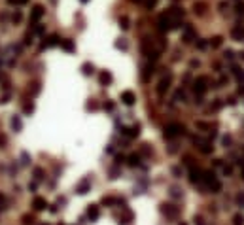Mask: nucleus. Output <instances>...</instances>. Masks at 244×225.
Returning <instances> with one entry per match:
<instances>
[{
  "mask_svg": "<svg viewBox=\"0 0 244 225\" xmlns=\"http://www.w3.org/2000/svg\"><path fill=\"white\" fill-rule=\"evenodd\" d=\"M184 134V127L180 125V123H170V125H167L165 129V138H176V136Z\"/></svg>",
  "mask_w": 244,
  "mask_h": 225,
  "instance_id": "obj_1",
  "label": "nucleus"
},
{
  "mask_svg": "<svg viewBox=\"0 0 244 225\" xmlns=\"http://www.w3.org/2000/svg\"><path fill=\"white\" fill-rule=\"evenodd\" d=\"M44 13H46V10H44V6H42V4H36L32 10H30V29H32L36 23H38L40 19L44 17Z\"/></svg>",
  "mask_w": 244,
  "mask_h": 225,
  "instance_id": "obj_2",
  "label": "nucleus"
},
{
  "mask_svg": "<svg viewBox=\"0 0 244 225\" xmlns=\"http://www.w3.org/2000/svg\"><path fill=\"white\" fill-rule=\"evenodd\" d=\"M206 83H208V79L205 78V76H201V78H197V82H195V95H199V96H203L206 93V89H208V85H206Z\"/></svg>",
  "mask_w": 244,
  "mask_h": 225,
  "instance_id": "obj_3",
  "label": "nucleus"
},
{
  "mask_svg": "<svg viewBox=\"0 0 244 225\" xmlns=\"http://www.w3.org/2000/svg\"><path fill=\"white\" fill-rule=\"evenodd\" d=\"M170 79H172V78H170V74H169V76H165V78L159 82V85H157V93H159V95H165L167 91H169V87H170Z\"/></svg>",
  "mask_w": 244,
  "mask_h": 225,
  "instance_id": "obj_4",
  "label": "nucleus"
},
{
  "mask_svg": "<svg viewBox=\"0 0 244 225\" xmlns=\"http://www.w3.org/2000/svg\"><path fill=\"white\" fill-rule=\"evenodd\" d=\"M169 29H172V21L167 13H163L159 17V30H169Z\"/></svg>",
  "mask_w": 244,
  "mask_h": 225,
  "instance_id": "obj_5",
  "label": "nucleus"
},
{
  "mask_svg": "<svg viewBox=\"0 0 244 225\" xmlns=\"http://www.w3.org/2000/svg\"><path fill=\"white\" fill-rule=\"evenodd\" d=\"M121 132H123V134H125V136H129V138H136V136H138V132H140V127L138 125H133V127H121Z\"/></svg>",
  "mask_w": 244,
  "mask_h": 225,
  "instance_id": "obj_6",
  "label": "nucleus"
},
{
  "mask_svg": "<svg viewBox=\"0 0 244 225\" xmlns=\"http://www.w3.org/2000/svg\"><path fill=\"white\" fill-rule=\"evenodd\" d=\"M121 100L127 104V106H133V104L136 102V96H134L133 91H123V93H121Z\"/></svg>",
  "mask_w": 244,
  "mask_h": 225,
  "instance_id": "obj_7",
  "label": "nucleus"
},
{
  "mask_svg": "<svg viewBox=\"0 0 244 225\" xmlns=\"http://www.w3.org/2000/svg\"><path fill=\"white\" fill-rule=\"evenodd\" d=\"M89 187H91V180H89V178H83L82 182L78 184V187H76V191H78L79 195H85V193L89 191Z\"/></svg>",
  "mask_w": 244,
  "mask_h": 225,
  "instance_id": "obj_8",
  "label": "nucleus"
},
{
  "mask_svg": "<svg viewBox=\"0 0 244 225\" xmlns=\"http://www.w3.org/2000/svg\"><path fill=\"white\" fill-rule=\"evenodd\" d=\"M163 212H165L167 216H170V218H176V216H178V208H176L174 204H163Z\"/></svg>",
  "mask_w": 244,
  "mask_h": 225,
  "instance_id": "obj_9",
  "label": "nucleus"
},
{
  "mask_svg": "<svg viewBox=\"0 0 244 225\" xmlns=\"http://www.w3.org/2000/svg\"><path fill=\"white\" fill-rule=\"evenodd\" d=\"M61 46H63V49L65 51H68V53H74L76 51V46H74V42H72V40H61Z\"/></svg>",
  "mask_w": 244,
  "mask_h": 225,
  "instance_id": "obj_10",
  "label": "nucleus"
},
{
  "mask_svg": "<svg viewBox=\"0 0 244 225\" xmlns=\"http://www.w3.org/2000/svg\"><path fill=\"white\" fill-rule=\"evenodd\" d=\"M32 206L36 208V210H46L47 202H46V199H42V197H36L34 202H32Z\"/></svg>",
  "mask_w": 244,
  "mask_h": 225,
  "instance_id": "obj_11",
  "label": "nucleus"
},
{
  "mask_svg": "<svg viewBox=\"0 0 244 225\" xmlns=\"http://www.w3.org/2000/svg\"><path fill=\"white\" fill-rule=\"evenodd\" d=\"M193 36H195V32H193L191 27H186V29H184V42L186 44H189L191 40H193Z\"/></svg>",
  "mask_w": 244,
  "mask_h": 225,
  "instance_id": "obj_12",
  "label": "nucleus"
},
{
  "mask_svg": "<svg viewBox=\"0 0 244 225\" xmlns=\"http://www.w3.org/2000/svg\"><path fill=\"white\" fill-rule=\"evenodd\" d=\"M231 36H233V40H242L244 38V29L242 27H235V29L231 30Z\"/></svg>",
  "mask_w": 244,
  "mask_h": 225,
  "instance_id": "obj_13",
  "label": "nucleus"
},
{
  "mask_svg": "<svg viewBox=\"0 0 244 225\" xmlns=\"http://www.w3.org/2000/svg\"><path fill=\"white\" fill-rule=\"evenodd\" d=\"M87 216H89L91 219H98V206H97V204H91V206H89Z\"/></svg>",
  "mask_w": 244,
  "mask_h": 225,
  "instance_id": "obj_14",
  "label": "nucleus"
},
{
  "mask_svg": "<svg viewBox=\"0 0 244 225\" xmlns=\"http://www.w3.org/2000/svg\"><path fill=\"white\" fill-rule=\"evenodd\" d=\"M153 74V66H150V64H148L146 68H144V74H142V79L144 82H150V76Z\"/></svg>",
  "mask_w": 244,
  "mask_h": 225,
  "instance_id": "obj_15",
  "label": "nucleus"
},
{
  "mask_svg": "<svg viewBox=\"0 0 244 225\" xmlns=\"http://www.w3.org/2000/svg\"><path fill=\"white\" fill-rule=\"evenodd\" d=\"M129 165H131V167H136V165H140V155H138V153H131V155H129Z\"/></svg>",
  "mask_w": 244,
  "mask_h": 225,
  "instance_id": "obj_16",
  "label": "nucleus"
},
{
  "mask_svg": "<svg viewBox=\"0 0 244 225\" xmlns=\"http://www.w3.org/2000/svg\"><path fill=\"white\" fill-rule=\"evenodd\" d=\"M57 44H59V36L53 34V36H49V38H47V42L44 44L42 47H46V46H57Z\"/></svg>",
  "mask_w": 244,
  "mask_h": 225,
  "instance_id": "obj_17",
  "label": "nucleus"
},
{
  "mask_svg": "<svg viewBox=\"0 0 244 225\" xmlns=\"http://www.w3.org/2000/svg\"><path fill=\"white\" fill-rule=\"evenodd\" d=\"M208 187H210V189H212V191H214V193H218V191H221V184H219V182H218V180H214V182H210V184H208Z\"/></svg>",
  "mask_w": 244,
  "mask_h": 225,
  "instance_id": "obj_18",
  "label": "nucleus"
},
{
  "mask_svg": "<svg viewBox=\"0 0 244 225\" xmlns=\"http://www.w3.org/2000/svg\"><path fill=\"white\" fill-rule=\"evenodd\" d=\"M110 82H112V76L108 74V72H102V74H101V83H102V85H106V83H110Z\"/></svg>",
  "mask_w": 244,
  "mask_h": 225,
  "instance_id": "obj_19",
  "label": "nucleus"
},
{
  "mask_svg": "<svg viewBox=\"0 0 244 225\" xmlns=\"http://www.w3.org/2000/svg\"><path fill=\"white\" fill-rule=\"evenodd\" d=\"M210 46L212 47H219L221 46V36H214V38L210 40Z\"/></svg>",
  "mask_w": 244,
  "mask_h": 225,
  "instance_id": "obj_20",
  "label": "nucleus"
},
{
  "mask_svg": "<svg viewBox=\"0 0 244 225\" xmlns=\"http://www.w3.org/2000/svg\"><path fill=\"white\" fill-rule=\"evenodd\" d=\"M21 19H23V13H21V11H13V15H11V21H13V23H21Z\"/></svg>",
  "mask_w": 244,
  "mask_h": 225,
  "instance_id": "obj_21",
  "label": "nucleus"
},
{
  "mask_svg": "<svg viewBox=\"0 0 244 225\" xmlns=\"http://www.w3.org/2000/svg\"><path fill=\"white\" fill-rule=\"evenodd\" d=\"M11 125H13V129H15V131H21V119H19V117H13V119H11Z\"/></svg>",
  "mask_w": 244,
  "mask_h": 225,
  "instance_id": "obj_22",
  "label": "nucleus"
},
{
  "mask_svg": "<svg viewBox=\"0 0 244 225\" xmlns=\"http://www.w3.org/2000/svg\"><path fill=\"white\" fill-rule=\"evenodd\" d=\"M8 4H11V6H25V4H29V0H8Z\"/></svg>",
  "mask_w": 244,
  "mask_h": 225,
  "instance_id": "obj_23",
  "label": "nucleus"
},
{
  "mask_svg": "<svg viewBox=\"0 0 244 225\" xmlns=\"http://www.w3.org/2000/svg\"><path fill=\"white\" fill-rule=\"evenodd\" d=\"M199 150H201V153H210L212 146H208V144H201V146H199Z\"/></svg>",
  "mask_w": 244,
  "mask_h": 225,
  "instance_id": "obj_24",
  "label": "nucleus"
},
{
  "mask_svg": "<svg viewBox=\"0 0 244 225\" xmlns=\"http://www.w3.org/2000/svg\"><path fill=\"white\" fill-rule=\"evenodd\" d=\"M82 68H83V74H91L93 72V64H89V63H85Z\"/></svg>",
  "mask_w": 244,
  "mask_h": 225,
  "instance_id": "obj_25",
  "label": "nucleus"
},
{
  "mask_svg": "<svg viewBox=\"0 0 244 225\" xmlns=\"http://www.w3.org/2000/svg\"><path fill=\"white\" fill-rule=\"evenodd\" d=\"M233 221H235V225H242L244 223V218H242V214H237L233 218Z\"/></svg>",
  "mask_w": 244,
  "mask_h": 225,
  "instance_id": "obj_26",
  "label": "nucleus"
},
{
  "mask_svg": "<svg viewBox=\"0 0 244 225\" xmlns=\"http://www.w3.org/2000/svg\"><path fill=\"white\" fill-rule=\"evenodd\" d=\"M119 25H121V29H129V19L121 17V19H119Z\"/></svg>",
  "mask_w": 244,
  "mask_h": 225,
  "instance_id": "obj_27",
  "label": "nucleus"
},
{
  "mask_svg": "<svg viewBox=\"0 0 244 225\" xmlns=\"http://www.w3.org/2000/svg\"><path fill=\"white\" fill-rule=\"evenodd\" d=\"M114 202H117V199H112V197H104L102 199V204H114Z\"/></svg>",
  "mask_w": 244,
  "mask_h": 225,
  "instance_id": "obj_28",
  "label": "nucleus"
},
{
  "mask_svg": "<svg viewBox=\"0 0 244 225\" xmlns=\"http://www.w3.org/2000/svg\"><path fill=\"white\" fill-rule=\"evenodd\" d=\"M32 221H34L32 216H23V223H25V225H30Z\"/></svg>",
  "mask_w": 244,
  "mask_h": 225,
  "instance_id": "obj_29",
  "label": "nucleus"
},
{
  "mask_svg": "<svg viewBox=\"0 0 244 225\" xmlns=\"http://www.w3.org/2000/svg\"><path fill=\"white\" fill-rule=\"evenodd\" d=\"M144 4H146V8H148V10H151V8H153L155 4H157V0H146Z\"/></svg>",
  "mask_w": 244,
  "mask_h": 225,
  "instance_id": "obj_30",
  "label": "nucleus"
},
{
  "mask_svg": "<svg viewBox=\"0 0 244 225\" xmlns=\"http://www.w3.org/2000/svg\"><path fill=\"white\" fill-rule=\"evenodd\" d=\"M34 176H36V180H42V178H44L42 168H36V170H34Z\"/></svg>",
  "mask_w": 244,
  "mask_h": 225,
  "instance_id": "obj_31",
  "label": "nucleus"
},
{
  "mask_svg": "<svg viewBox=\"0 0 244 225\" xmlns=\"http://www.w3.org/2000/svg\"><path fill=\"white\" fill-rule=\"evenodd\" d=\"M197 47H199V49H205V47H206V42H205V40H199V42H197Z\"/></svg>",
  "mask_w": 244,
  "mask_h": 225,
  "instance_id": "obj_32",
  "label": "nucleus"
},
{
  "mask_svg": "<svg viewBox=\"0 0 244 225\" xmlns=\"http://www.w3.org/2000/svg\"><path fill=\"white\" fill-rule=\"evenodd\" d=\"M32 110H34L32 104H27V106H25V114H32Z\"/></svg>",
  "mask_w": 244,
  "mask_h": 225,
  "instance_id": "obj_33",
  "label": "nucleus"
},
{
  "mask_svg": "<svg viewBox=\"0 0 244 225\" xmlns=\"http://www.w3.org/2000/svg\"><path fill=\"white\" fill-rule=\"evenodd\" d=\"M142 153H144V155H150V153H151V151H150V148H148V146H144V148H142Z\"/></svg>",
  "mask_w": 244,
  "mask_h": 225,
  "instance_id": "obj_34",
  "label": "nucleus"
},
{
  "mask_svg": "<svg viewBox=\"0 0 244 225\" xmlns=\"http://www.w3.org/2000/svg\"><path fill=\"white\" fill-rule=\"evenodd\" d=\"M104 108H106V110H114V102H106Z\"/></svg>",
  "mask_w": 244,
  "mask_h": 225,
  "instance_id": "obj_35",
  "label": "nucleus"
},
{
  "mask_svg": "<svg viewBox=\"0 0 244 225\" xmlns=\"http://www.w3.org/2000/svg\"><path fill=\"white\" fill-rule=\"evenodd\" d=\"M212 108H214V110H219V108H221V102H219V100H218V102H214V106H212Z\"/></svg>",
  "mask_w": 244,
  "mask_h": 225,
  "instance_id": "obj_36",
  "label": "nucleus"
},
{
  "mask_svg": "<svg viewBox=\"0 0 244 225\" xmlns=\"http://www.w3.org/2000/svg\"><path fill=\"white\" fill-rule=\"evenodd\" d=\"M237 8H238V10H237V11H238V13H244V4H238V6H237Z\"/></svg>",
  "mask_w": 244,
  "mask_h": 225,
  "instance_id": "obj_37",
  "label": "nucleus"
},
{
  "mask_svg": "<svg viewBox=\"0 0 244 225\" xmlns=\"http://www.w3.org/2000/svg\"><path fill=\"white\" fill-rule=\"evenodd\" d=\"M115 161H117V163H123V161H125V157H123V155H117V157H115Z\"/></svg>",
  "mask_w": 244,
  "mask_h": 225,
  "instance_id": "obj_38",
  "label": "nucleus"
},
{
  "mask_svg": "<svg viewBox=\"0 0 244 225\" xmlns=\"http://www.w3.org/2000/svg\"><path fill=\"white\" fill-rule=\"evenodd\" d=\"M225 57L227 59H233V51H225Z\"/></svg>",
  "mask_w": 244,
  "mask_h": 225,
  "instance_id": "obj_39",
  "label": "nucleus"
},
{
  "mask_svg": "<svg viewBox=\"0 0 244 225\" xmlns=\"http://www.w3.org/2000/svg\"><path fill=\"white\" fill-rule=\"evenodd\" d=\"M195 223H197V225H205V223H203V219H201V218H197V219H195Z\"/></svg>",
  "mask_w": 244,
  "mask_h": 225,
  "instance_id": "obj_40",
  "label": "nucleus"
},
{
  "mask_svg": "<svg viewBox=\"0 0 244 225\" xmlns=\"http://www.w3.org/2000/svg\"><path fill=\"white\" fill-rule=\"evenodd\" d=\"M237 200H238V202L242 204V202H244V195H238V199H237Z\"/></svg>",
  "mask_w": 244,
  "mask_h": 225,
  "instance_id": "obj_41",
  "label": "nucleus"
},
{
  "mask_svg": "<svg viewBox=\"0 0 244 225\" xmlns=\"http://www.w3.org/2000/svg\"><path fill=\"white\" fill-rule=\"evenodd\" d=\"M0 144H6V136H0Z\"/></svg>",
  "mask_w": 244,
  "mask_h": 225,
  "instance_id": "obj_42",
  "label": "nucleus"
},
{
  "mask_svg": "<svg viewBox=\"0 0 244 225\" xmlns=\"http://www.w3.org/2000/svg\"><path fill=\"white\" fill-rule=\"evenodd\" d=\"M238 93H240V95H244V87H242V85L238 87Z\"/></svg>",
  "mask_w": 244,
  "mask_h": 225,
  "instance_id": "obj_43",
  "label": "nucleus"
},
{
  "mask_svg": "<svg viewBox=\"0 0 244 225\" xmlns=\"http://www.w3.org/2000/svg\"><path fill=\"white\" fill-rule=\"evenodd\" d=\"M131 2H134V4H140V2H144V0H131Z\"/></svg>",
  "mask_w": 244,
  "mask_h": 225,
  "instance_id": "obj_44",
  "label": "nucleus"
},
{
  "mask_svg": "<svg viewBox=\"0 0 244 225\" xmlns=\"http://www.w3.org/2000/svg\"><path fill=\"white\" fill-rule=\"evenodd\" d=\"M82 2H83V4H85V2H89V0H82Z\"/></svg>",
  "mask_w": 244,
  "mask_h": 225,
  "instance_id": "obj_45",
  "label": "nucleus"
},
{
  "mask_svg": "<svg viewBox=\"0 0 244 225\" xmlns=\"http://www.w3.org/2000/svg\"><path fill=\"white\" fill-rule=\"evenodd\" d=\"M242 174H244V168H242Z\"/></svg>",
  "mask_w": 244,
  "mask_h": 225,
  "instance_id": "obj_46",
  "label": "nucleus"
},
{
  "mask_svg": "<svg viewBox=\"0 0 244 225\" xmlns=\"http://www.w3.org/2000/svg\"><path fill=\"white\" fill-rule=\"evenodd\" d=\"M182 225H186V223H182Z\"/></svg>",
  "mask_w": 244,
  "mask_h": 225,
  "instance_id": "obj_47",
  "label": "nucleus"
},
{
  "mask_svg": "<svg viewBox=\"0 0 244 225\" xmlns=\"http://www.w3.org/2000/svg\"><path fill=\"white\" fill-rule=\"evenodd\" d=\"M46 225H47V223H46Z\"/></svg>",
  "mask_w": 244,
  "mask_h": 225,
  "instance_id": "obj_48",
  "label": "nucleus"
}]
</instances>
